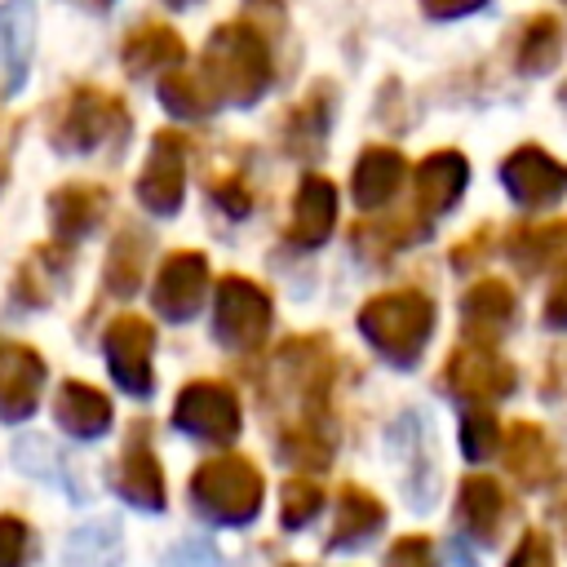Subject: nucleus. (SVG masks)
<instances>
[{
	"instance_id": "nucleus-1",
	"label": "nucleus",
	"mask_w": 567,
	"mask_h": 567,
	"mask_svg": "<svg viewBox=\"0 0 567 567\" xmlns=\"http://www.w3.org/2000/svg\"><path fill=\"white\" fill-rule=\"evenodd\" d=\"M195 75H199L213 111H221V106H252V102L266 97V89L275 80L270 40L252 22H221L204 40Z\"/></svg>"
},
{
	"instance_id": "nucleus-2",
	"label": "nucleus",
	"mask_w": 567,
	"mask_h": 567,
	"mask_svg": "<svg viewBox=\"0 0 567 567\" xmlns=\"http://www.w3.org/2000/svg\"><path fill=\"white\" fill-rule=\"evenodd\" d=\"M359 332L368 337V346L394 363V368H412L434 332V301L416 288H399V292H377L372 301H363L359 310Z\"/></svg>"
},
{
	"instance_id": "nucleus-3",
	"label": "nucleus",
	"mask_w": 567,
	"mask_h": 567,
	"mask_svg": "<svg viewBox=\"0 0 567 567\" xmlns=\"http://www.w3.org/2000/svg\"><path fill=\"white\" fill-rule=\"evenodd\" d=\"M266 478L248 456H213L190 474V505L221 527H244L261 514Z\"/></svg>"
},
{
	"instance_id": "nucleus-4",
	"label": "nucleus",
	"mask_w": 567,
	"mask_h": 567,
	"mask_svg": "<svg viewBox=\"0 0 567 567\" xmlns=\"http://www.w3.org/2000/svg\"><path fill=\"white\" fill-rule=\"evenodd\" d=\"M49 137H53V151H62V155H89V151H97L106 142L124 146V137H128V111H124V102L115 93L93 89V84H80L53 111Z\"/></svg>"
},
{
	"instance_id": "nucleus-5",
	"label": "nucleus",
	"mask_w": 567,
	"mask_h": 567,
	"mask_svg": "<svg viewBox=\"0 0 567 567\" xmlns=\"http://www.w3.org/2000/svg\"><path fill=\"white\" fill-rule=\"evenodd\" d=\"M270 319H275V306H270V292L244 275H226L213 292V337L235 350V354H252L266 332H270Z\"/></svg>"
},
{
	"instance_id": "nucleus-6",
	"label": "nucleus",
	"mask_w": 567,
	"mask_h": 567,
	"mask_svg": "<svg viewBox=\"0 0 567 567\" xmlns=\"http://www.w3.org/2000/svg\"><path fill=\"white\" fill-rule=\"evenodd\" d=\"M173 425L199 443H213V447H226L239 439L244 430V408H239V394L226 385V381H190L177 390L173 399Z\"/></svg>"
},
{
	"instance_id": "nucleus-7",
	"label": "nucleus",
	"mask_w": 567,
	"mask_h": 567,
	"mask_svg": "<svg viewBox=\"0 0 567 567\" xmlns=\"http://www.w3.org/2000/svg\"><path fill=\"white\" fill-rule=\"evenodd\" d=\"M102 359L111 381L133 394L151 399L155 394V328L142 315H115L102 332Z\"/></svg>"
},
{
	"instance_id": "nucleus-8",
	"label": "nucleus",
	"mask_w": 567,
	"mask_h": 567,
	"mask_svg": "<svg viewBox=\"0 0 567 567\" xmlns=\"http://www.w3.org/2000/svg\"><path fill=\"white\" fill-rule=\"evenodd\" d=\"M133 195L151 217H173L182 208V199H186V137L182 133L159 128L151 137L146 164L133 182Z\"/></svg>"
},
{
	"instance_id": "nucleus-9",
	"label": "nucleus",
	"mask_w": 567,
	"mask_h": 567,
	"mask_svg": "<svg viewBox=\"0 0 567 567\" xmlns=\"http://www.w3.org/2000/svg\"><path fill=\"white\" fill-rule=\"evenodd\" d=\"M204 297H208V261H204V252H190V248L168 252L159 275H155V284H151V306L168 323H190L199 315Z\"/></svg>"
},
{
	"instance_id": "nucleus-10",
	"label": "nucleus",
	"mask_w": 567,
	"mask_h": 567,
	"mask_svg": "<svg viewBox=\"0 0 567 567\" xmlns=\"http://www.w3.org/2000/svg\"><path fill=\"white\" fill-rule=\"evenodd\" d=\"M115 492L133 505V509H146V514H159L168 505V487H164V465L151 447V430L146 421H137L124 439V452H120V465H115Z\"/></svg>"
},
{
	"instance_id": "nucleus-11",
	"label": "nucleus",
	"mask_w": 567,
	"mask_h": 567,
	"mask_svg": "<svg viewBox=\"0 0 567 567\" xmlns=\"http://www.w3.org/2000/svg\"><path fill=\"white\" fill-rule=\"evenodd\" d=\"M44 377H49V368L35 346L0 337V421L4 425H18L40 408Z\"/></svg>"
},
{
	"instance_id": "nucleus-12",
	"label": "nucleus",
	"mask_w": 567,
	"mask_h": 567,
	"mask_svg": "<svg viewBox=\"0 0 567 567\" xmlns=\"http://www.w3.org/2000/svg\"><path fill=\"white\" fill-rule=\"evenodd\" d=\"M35 0H0V97H18L35 58Z\"/></svg>"
},
{
	"instance_id": "nucleus-13",
	"label": "nucleus",
	"mask_w": 567,
	"mask_h": 567,
	"mask_svg": "<svg viewBox=\"0 0 567 567\" xmlns=\"http://www.w3.org/2000/svg\"><path fill=\"white\" fill-rule=\"evenodd\" d=\"M332 226H337V186L319 173H306L292 195V217H288L284 244L297 252H310L332 235Z\"/></svg>"
},
{
	"instance_id": "nucleus-14",
	"label": "nucleus",
	"mask_w": 567,
	"mask_h": 567,
	"mask_svg": "<svg viewBox=\"0 0 567 567\" xmlns=\"http://www.w3.org/2000/svg\"><path fill=\"white\" fill-rule=\"evenodd\" d=\"M443 381L452 394L461 399H501L509 385H514V368L505 359H496L487 346H461L447 368H443Z\"/></svg>"
},
{
	"instance_id": "nucleus-15",
	"label": "nucleus",
	"mask_w": 567,
	"mask_h": 567,
	"mask_svg": "<svg viewBox=\"0 0 567 567\" xmlns=\"http://www.w3.org/2000/svg\"><path fill=\"white\" fill-rule=\"evenodd\" d=\"M106 213V190L102 186H89V182H66L49 195V226H53V239L75 248L80 239H89L97 230Z\"/></svg>"
},
{
	"instance_id": "nucleus-16",
	"label": "nucleus",
	"mask_w": 567,
	"mask_h": 567,
	"mask_svg": "<svg viewBox=\"0 0 567 567\" xmlns=\"http://www.w3.org/2000/svg\"><path fill=\"white\" fill-rule=\"evenodd\" d=\"M71 275V248L66 244H40L27 252V261L13 275V301L22 310H44Z\"/></svg>"
},
{
	"instance_id": "nucleus-17",
	"label": "nucleus",
	"mask_w": 567,
	"mask_h": 567,
	"mask_svg": "<svg viewBox=\"0 0 567 567\" xmlns=\"http://www.w3.org/2000/svg\"><path fill=\"white\" fill-rule=\"evenodd\" d=\"M505 186L523 208H540V204H554L567 190V168L558 159H549L545 151L523 146L505 159Z\"/></svg>"
},
{
	"instance_id": "nucleus-18",
	"label": "nucleus",
	"mask_w": 567,
	"mask_h": 567,
	"mask_svg": "<svg viewBox=\"0 0 567 567\" xmlns=\"http://www.w3.org/2000/svg\"><path fill=\"white\" fill-rule=\"evenodd\" d=\"M182 58H186V44H182V35H177L173 27H164V22H142V27H133V31L124 35V44H120V62H124V71H128L133 80L155 75V71H177Z\"/></svg>"
},
{
	"instance_id": "nucleus-19",
	"label": "nucleus",
	"mask_w": 567,
	"mask_h": 567,
	"mask_svg": "<svg viewBox=\"0 0 567 567\" xmlns=\"http://www.w3.org/2000/svg\"><path fill=\"white\" fill-rule=\"evenodd\" d=\"M111 399L89 381H62L53 394V421L71 439H102L111 430Z\"/></svg>"
},
{
	"instance_id": "nucleus-20",
	"label": "nucleus",
	"mask_w": 567,
	"mask_h": 567,
	"mask_svg": "<svg viewBox=\"0 0 567 567\" xmlns=\"http://www.w3.org/2000/svg\"><path fill=\"white\" fill-rule=\"evenodd\" d=\"M465 177H470V164L456 155V151H434L421 159L412 186H416V213L421 217H439L447 213L461 190H465Z\"/></svg>"
},
{
	"instance_id": "nucleus-21",
	"label": "nucleus",
	"mask_w": 567,
	"mask_h": 567,
	"mask_svg": "<svg viewBox=\"0 0 567 567\" xmlns=\"http://www.w3.org/2000/svg\"><path fill=\"white\" fill-rule=\"evenodd\" d=\"M403 177H408V164H403L399 151H390V146H368V151L359 155V164H354L350 195H354V204H359L363 213H377L381 204H390V199L399 195Z\"/></svg>"
},
{
	"instance_id": "nucleus-22",
	"label": "nucleus",
	"mask_w": 567,
	"mask_h": 567,
	"mask_svg": "<svg viewBox=\"0 0 567 567\" xmlns=\"http://www.w3.org/2000/svg\"><path fill=\"white\" fill-rule=\"evenodd\" d=\"M385 523V509L381 501L368 492V487H354L346 483L337 492V523H332V536H328V549H354L363 540H372Z\"/></svg>"
},
{
	"instance_id": "nucleus-23",
	"label": "nucleus",
	"mask_w": 567,
	"mask_h": 567,
	"mask_svg": "<svg viewBox=\"0 0 567 567\" xmlns=\"http://www.w3.org/2000/svg\"><path fill=\"white\" fill-rule=\"evenodd\" d=\"M146 252H151V239L137 230V226H124L111 248H106V266H102V284L111 297H133L142 288V270H146Z\"/></svg>"
},
{
	"instance_id": "nucleus-24",
	"label": "nucleus",
	"mask_w": 567,
	"mask_h": 567,
	"mask_svg": "<svg viewBox=\"0 0 567 567\" xmlns=\"http://www.w3.org/2000/svg\"><path fill=\"white\" fill-rule=\"evenodd\" d=\"M461 315H465V332L483 346V341H492V337L509 323V315H514V292H509L501 279H478V284L465 292Z\"/></svg>"
},
{
	"instance_id": "nucleus-25",
	"label": "nucleus",
	"mask_w": 567,
	"mask_h": 567,
	"mask_svg": "<svg viewBox=\"0 0 567 567\" xmlns=\"http://www.w3.org/2000/svg\"><path fill=\"white\" fill-rule=\"evenodd\" d=\"M328 120H332V84H315L310 97L288 115V151L315 155L328 137Z\"/></svg>"
},
{
	"instance_id": "nucleus-26",
	"label": "nucleus",
	"mask_w": 567,
	"mask_h": 567,
	"mask_svg": "<svg viewBox=\"0 0 567 567\" xmlns=\"http://www.w3.org/2000/svg\"><path fill=\"white\" fill-rule=\"evenodd\" d=\"M279 456L297 470H323L332 461V434L323 421H288L279 430Z\"/></svg>"
},
{
	"instance_id": "nucleus-27",
	"label": "nucleus",
	"mask_w": 567,
	"mask_h": 567,
	"mask_svg": "<svg viewBox=\"0 0 567 567\" xmlns=\"http://www.w3.org/2000/svg\"><path fill=\"white\" fill-rule=\"evenodd\" d=\"M501 514H505V496L492 478H465L461 483V518L474 536H492L501 527Z\"/></svg>"
},
{
	"instance_id": "nucleus-28",
	"label": "nucleus",
	"mask_w": 567,
	"mask_h": 567,
	"mask_svg": "<svg viewBox=\"0 0 567 567\" xmlns=\"http://www.w3.org/2000/svg\"><path fill=\"white\" fill-rule=\"evenodd\" d=\"M66 567H120V527L89 523L66 540Z\"/></svg>"
},
{
	"instance_id": "nucleus-29",
	"label": "nucleus",
	"mask_w": 567,
	"mask_h": 567,
	"mask_svg": "<svg viewBox=\"0 0 567 567\" xmlns=\"http://www.w3.org/2000/svg\"><path fill=\"white\" fill-rule=\"evenodd\" d=\"M159 102H164V111H173V115H182V120H199V115L213 111V102H208L199 75H195V71H182V66H177V71H164V80H159Z\"/></svg>"
},
{
	"instance_id": "nucleus-30",
	"label": "nucleus",
	"mask_w": 567,
	"mask_h": 567,
	"mask_svg": "<svg viewBox=\"0 0 567 567\" xmlns=\"http://www.w3.org/2000/svg\"><path fill=\"white\" fill-rule=\"evenodd\" d=\"M319 509H323V487H319V478H310V474L284 478V492H279V523H284L288 532L306 527Z\"/></svg>"
},
{
	"instance_id": "nucleus-31",
	"label": "nucleus",
	"mask_w": 567,
	"mask_h": 567,
	"mask_svg": "<svg viewBox=\"0 0 567 567\" xmlns=\"http://www.w3.org/2000/svg\"><path fill=\"white\" fill-rule=\"evenodd\" d=\"M545 461H549L545 439H540L532 425H514V434H509V470H514L523 483H540Z\"/></svg>"
},
{
	"instance_id": "nucleus-32",
	"label": "nucleus",
	"mask_w": 567,
	"mask_h": 567,
	"mask_svg": "<svg viewBox=\"0 0 567 567\" xmlns=\"http://www.w3.org/2000/svg\"><path fill=\"white\" fill-rule=\"evenodd\" d=\"M558 58V22L554 18H532L527 31H523V44H518V62L527 71H545L549 62Z\"/></svg>"
},
{
	"instance_id": "nucleus-33",
	"label": "nucleus",
	"mask_w": 567,
	"mask_h": 567,
	"mask_svg": "<svg viewBox=\"0 0 567 567\" xmlns=\"http://www.w3.org/2000/svg\"><path fill=\"white\" fill-rule=\"evenodd\" d=\"M31 563V527L18 514H0V567H27Z\"/></svg>"
},
{
	"instance_id": "nucleus-34",
	"label": "nucleus",
	"mask_w": 567,
	"mask_h": 567,
	"mask_svg": "<svg viewBox=\"0 0 567 567\" xmlns=\"http://www.w3.org/2000/svg\"><path fill=\"white\" fill-rule=\"evenodd\" d=\"M461 443H465V456H487L496 447V421L487 412H470L461 425Z\"/></svg>"
},
{
	"instance_id": "nucleus-35",
	"label": "nucleus",
	"mask_w": 567,
	"mask_h": 567,
	"mask_svg": "<svg viewBox=\"0 0 567 567\" xmlns=\"http://www.w3.org/2000/svg\"><path fill=\"white\" fill-rule=\"evenodd\" d=\"M385 567H434V545L425 536H399L385 554Z\"/></svg>"
},
{
	"instance_id": "nucleus-36",
	"label": "nucleus",
	"mask_w": 567,
	"mask_h": 567,
	"mask_svg": "<svg viewBox=\"0 0 567 567\" xmlns=\"http://www.w3.org/2000/svg\"><path fill=\"white\" fill-rule=\"evenodd\" d=\"M545 319L558 323V328H567V257L558 261V279L549 288V297H545Z\"/></svg>"
},
{
	"instance_id": "nucleus-37",
	"label": "nucleus",
	"mask_w": 567,
	"mask_h": 567,
	"mask_svg": "<svg viewBox=\"0 0 567 567\" xmlns=\"http://www.w3.org/2000/svg\"><path fill=\"white\" fill-rule=\"evenodd\" d=\"M164 567H217V554H213L208 545H199V540H190V545H182V549H173Z\"/></svg>"
},
{
	"instance_id": "nucleus-38",
	"label": "nucleus",
	"mask_w": 567,
	"mask_h": 567,
	"mask_svg": "<svg viewBox=\"0 0 567 567\" xmlns=\"http://www.w3.org/2000/svg\"><path fill=\"white\" fill-rule=\"evenodd\" d=\"M509 567H549V554H545L540 536H527V540H523V549L514 554V563H509Z\"/></svg>"
},
{
	"instance_id": "nucleus-39",
	"label": "nucleus",
	"mask_w": 567,
	"mask_h": 567,
	"mask_svg": "<svg viewBox=\"0 0 567 567\" xmlns=\"http://www.w3.org/2000/svg\"><path fill=\"white\" fill-rule=\"evenodd\" d=\"M421 4H425V13H430V18H461V13L478 9L483 0H421Z\"/></svg>"
},
{
	"instance_id": "nucleus-40",
	"label": "nucleus",
	"mask_w": 567,
	"mask_h": 567,
	"mask_svg": "<svg viewBox=\"0 0 567 567\" xmlns=\"http://www.w3.org/2000/svg\"><path fill=\"white\" fill-rule=\"evenodd\" d=\"M89 4H93V9H111L115 0H89Z\"/></svg>"
},
{
	"instance_id": "nucleus-41",
	"label": "nucleus",
	"mask_w": 567,
	"mask_h": 567,
	"mask_svg": "<svg viewBox=\"0 0 567 567\" xmlns=\"http://www.w3.org/2000/svg\"><path fill=\"white\" fill-rule=\"evenodd\" d=\"M164 4H173V9H186V4H195V0H164Z\"/></svg>"
},
{
	"instance_id": "nucleus-42",
	"label": "nucleus",
	"mask_w": 567,
	"mask_h": 567,
	"mask_svg": "<svg viewBox=\"0 0 567 567\" xmlns=\"http://www.w3.org/2000/svg\"><path fill=\"white\" fill-rule=\"evenodd\" d=\"M257 4H270V0H257Z\"/></svg>"
},
{
	"instance_id": "nucleus-43",
	"label": "nucleus",
	"mask_w": 567,
	"mask_h": 567,
	"mask_svg": "<svg viewBox=\"0 0 567 567\" xmlns=\"http://www.w3.org/2000/svg\"><path fill=\"white\" fill-rule=\"evenodd\" d=\"M0 177H4V173H0Z\"/></svg>"
}]
</instances>
